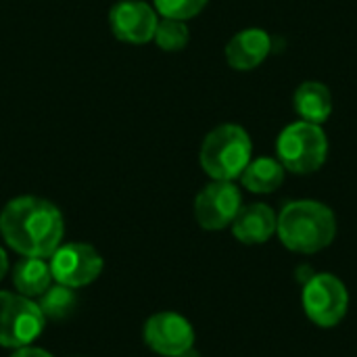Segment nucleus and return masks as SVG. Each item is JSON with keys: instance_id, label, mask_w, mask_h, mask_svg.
<instances>
[{"instance_id": "1", "label": "nucleus", "mask_w": 357, "mask_h": 357, "mask_svg": "<svg viewBox=\"0 0 357 357\" xmlns=\"http://www.w3.org/2000/svg\"><path fill=\"white\" fill-rule=\"evenodd\" d=\"M63 232V215L46 199L17 197L0 211V234L23 257L48 259L61 247Z\"/></svg>"}, {"instance_id": "2", "label": "nucleus", "mask_w": 357, "mask_h": 357, "mask_svg": "<svg viewBox=\"0 0 357 357\" xmlns=\"http://www.w3.org/2000/svg\"><path fill=\"white\" fill-rule=\"evenodd\" d=\"M276 234L289 251L314 255L333 245L337 218L333 209L320 201H291L278 213Z\"/></svg>"}, {"instance_id": "3", "label": "nucleus", "mask_w": 357, "mask_h": 357, "mask_svg": "<svg viewBox=\"0 0 357 357\" xmlns=\"http://www.w3.org/2000/svg\"><path fill=\"white\" fill-rule=\"evenodd\" d=\"M251 151L253 144L247 130L236 123H224L205 136L199 161L209 178L234 182L249 165Z\"/></svg>"}, {"instance_id": "4", "label": "nucleus", "mask_w": 357, "mask_h": 357, "mask_svg": "<svg viewBox=\"0 0 357 357\" xmlns=\"http://www.w3.org/2000/svg\"><path fill=\"white\" fill-rule=\"evenodd\" d=\"M276 155L284 169L293 174H312L318 172L328 157V138L322 126L310 121H293L289 123L278 140Z\"/></svg>"}, {"instance_id": "5", "label": "nucleus", "mask_w": 357, "mask_h": 357, "mask_svg": "<svg viewBox=\"0 0 357 357\" xmlns=\"http://www.w3.org/2000/svg\"><path fill=\"white\" fill-rule=\"evenodd\" d=\"M301 305L305 316L320 328H335L349 310V291L341 278L322 272L314 274L301 293Z\"/></svg>"}, {"instance_id": "6", "label": "nucleus", "mask_w": 357, "mask_h": 357, "mask_svg": "<svg viewBox=\"0 0 357 357\" xmlns=\"http://www.w3.org/2000/svg\"><path fill=\"white\" fill-rule=\"evenodd\" d=\"M46 318L38 303L19 293L0 291V347L31 345L44 331Z\"/></svg>"}, {"instance_id": "7", "label": "nucleus", "mask_w": 357, "mask_h": 357, "mask_svg": "<svg viewBox=\"0 0 357 357\" xmlns=\"http://www.w3.org/2000/svg\"><path fill=\"white\" fill-rule=\"evenodd\" d=\"M102 255L88 243H67L50 255V272L56 284L79 289L94 282L102 272Z\"/></svg>"}, {"instance_id": "8", "label": "nucleus", "mask_w": 357, "mask_h": 357, "mask_svg": "<svg viewBox=\"0 0 357 357\" xmlns=\"http://www.w3.org/2000/svg\"><path fill=\"white\" fill-rule=\"evenodd\" d=\"M243 207L241 190L234 182L213 180L195 199V218L203 230L215 232L232 226Z\"/></svg>"}, {"instance_id": "9", "label": "nucleus", "mask_w": 357, "mask_h": 357, "mask_svg": "<svg viewBox=\"0 0 357 357\" xmlns=\"http://www.w3.org/2000/svg\"><path fill=\"white\" fill-rule=\"evenodd\" d=\"M144 343L159 356L178 357L195 347L192 324L176 312H159L151 316L142 331Z\"/></svg>"}, {"instance_id": "10", "label": "nucleus", "mask_w": 357, "mask_h": 357, "mask_svg": "<svg viewBox=\"0 0 357 357\" xmlns=\"http://www.w3.org/2000/svg\"><path fill=\"white\" fill-rule=\"evenodd\" d=\"M111 31L128 44H146L155 38L159 23L155 6L144 0H121L109 13Z\"/></svg>"}, {"instance_id": "11", "label": "nucleus", "mask_w": 357, "mask_h": 357, "mask_svg": "<svg viewBox=\"0 0 357 357\" xmlns=\"http://www.w3.org/2000/svg\"><path fill=\"white\" fill-rule=\"evenodd\" d=\"M272 48V40L268 31L259 27H249L232 36L226 46V61L236 71H251L259 67Z\"/></svg>"}, {"instance_id": "12", "label": "nucleus", "mask_w": 357, "mask_h": 357, "mask_svg": "<svg viewBox=\"0 0 357 357\" xmlns=\"http://www.w3.org/2000/svg\"><path fill=\"white\" fill-rule=\"evenodd\" d=\"M278 215L266 203H251L241 207L232 222V234L243 245H264L276 234Z\"/></svg>"}, {"instance_id": "13", "label": "nucleus", "mask_w": 357, "mask_h": 357, "mask_svg": "<svg viewBox=\"0 0 357 357\" xmlns=\"http://www.w3.org/2000/svg\"><path fill=\"white\" fill-rule=\"evenodd\" d=\"M293 105L303 121L322 126L333 113V94L322 82H303L295 90Z\"/></svg>"}, {"instance_id": "14", "label": "nucleus", "mask_w": 357, "mask_h": 357, "mask_svg": "<svg viewBox=\"0 0 357 357\" xmlns=\"http://www.w3.org/2000/svg\"><path fill=\"white\" fill-rule=\"evenodd\" d=\"M52 282L50 261L42 257H23L13 268V284L19 295L36 299L40 297Z\"/></svg>"}, {"instance_id": "15", "label": "nucleus", "mask_w": 357, "mask_h": 357, "mask_svg": "<svg viewBox=\"0 0 357 357\" xmlns=\"http://www.w3.org/2000/svg\"><path fill=\"white\" fill-rule=\"evenodd\" d=\"M284 167L278 159L272 157H259L255 161H249L245 172L241 174V182L249 192L255 195H270L278 190L284 182Z\"/></svg>"}, {"instance_id": "16", "label": "nucleus", "mask_w": 357, "mask_h": 357, "mask_svg": "<svg viewBox=\"0 0 357 357\" xmlns=\"http://www.w3.org/2000/svg\"><path fill=\"white\" fill-rule=\"evenodd\" d=\"M75 305H77V299H75L73 289L63 287V284L48 287L38 297V307L46 320H65L67 316L73 314Z\"/></svg>"}, {"instance_id": "17", "label": "nucleus", "mask_w": 357, "mask_h": 357, "mask_svg": "<svg viewBox=\"0 0 357 357\" xmlns=\"http://www.w3.org/2000/svg\"><path fill=\"white\" fill-rule=\"evenodd\" d=\"M157 46L165 52H178L182 50L188 40H190V33H188V27H186V21H180V19H161L157 23V29H155V38Z\"/></svg>"}, {"instance_id": "18", "label": "nucleus", "mask_w": 357, "mask_h": 357, "mask_svg": "<svg viewBox=\"0 0 357 357\" xmlns=\"http://www.w3.org/2000/svg\"><path fill=\"white\" fill-rule=\"evenodd\" d=\"M209 0H153V6L157 10V15L165 17V19H180V21H188L192 17H197Z\"/></svg>"}, {"instance_id": "19", "label": "nucleus", "mask_w": 357, "mask_h": 357, "mask_svg": "<svg viewBox=\"0 0 357 357\" xmlns=\"http://www.w3.org/2000/svg\"><path fill=\"white\" fill-rule=\"evenodd\" d=\"M10 357H52L48 351L40 349V347H31V345H25V347H19L13 351Z\"/></svg>"}, {"instance_id": "20", "label": "nucleus", "mask_w": 357, "mask_h": 357, "mask_svg": "<svg viewBox=\"0 0 357 357\" xmlns=\"http://www.w3.org/2000/svg\"><path fill=\"white\" fill-rule=\"evenodd\" d=\"M6 270H8V257H6L4 249L0 247V280L6 276Z\"/></svg>"}, {"instance_id": "21", "label": "nucleus", "mask_w": 357, "mask_h": 357, "mask_svg": "<svg viewBox=\"0 0 357 357\" xmlns=\"http://www.w3.org/2000/svg\"><path fill=\"white\" fill-rule=\"evenodd\" d=\"M178 357H201V354H199V351H197L195 347H190L188 351H184L182 356H178Z\"/></svg>"}]
</instances>
